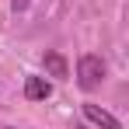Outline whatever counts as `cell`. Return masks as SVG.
Returning <instances> with one entry per match:
<instances>
[{
  "label": "cell",
  "mask_w": 129,
  "mask_h": 129,
  "mask_svg": "<svg viewBox=\"0 0 129 129\" xmlns=\"http://www.w3.org/2000/svg\"><path fill=\"white\" fill-rule=\"evenodd\" d=\"M49 94H52V84H49L45 77H35V73L24 77V98H28V101H45Z\"/></svg>",
  "instance_id": "obj_2"
},
{
  "label": "cell",
  "mask_w": 129,
  "mask_h": 129,
  "mask_svg": "<svg viewBox=\"0 0 129 129\" xmlns=\"http://www.w3.org/2000/svg\"><path fill=\"white\" fill-rule=\"evenodd\" d=\"M42 63H45V70H49L52 77H66V73H70V70H66V59L59 56V52H45Z\"/></svg>",
  "instance_id": "obj_4"
},
{
  "label": "cell",
  "mask_w": 129,
  "mask_h": 129,
  "mask_svg": "<svg viewBox=\"0 0 129 129\" xmlns=\"http://www.w3.org/2000/svg\"><path fill=\"white\" fill-rule=\"evenodd\" d=\"M84 119H87V122H94L98 129H119V119H115V115H108L101 105H91V101L84 105Z\"/></svg>",
  "instance_id": "obj_3"
},
{
  "label": "cell",
  "mask_w": 129,
  "mask_h": 129,
  "mask_svg": "<svg viewBox=\"0 0 129 129\" xmlns=\"http://www.w3.org/2000/svg\"><path fill=\"white\" fill-rule=\"evenodd\" d=\"M101 80H105V59L94 56V52L80 56V63H77V84L84 91H94V87H101Z\"/></svg>",
  "instance_id": "obj_1"
},
{
  "label": "cell",
  "mask_w": 129,
  "mask_h": 129,
  "mask_svg": "<svg viewBox=\"0 0 129 129\" xmlns=\"http://www.w3.org/2000/svg\"><path fill=\"white\" fill-rule=\"evenodd\" d=\"M28 4H31V0H11V7H14V11H24Z\"/></svg>",
  "instance_id": "obj_5"
}]
</instances>
